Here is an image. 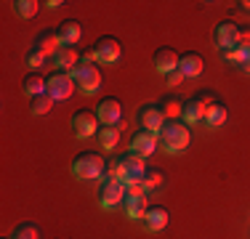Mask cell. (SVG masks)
Listing matches in <instances>:
<instances>
[{"label": "cell", "mask_w": 250, "mask_h": 239, "mask_svg": "<svg viewBox=\"0 0 250 239\" xmlns=\"http://www.w3.org/2000/svg\"><path fill=\"white\" fill-rule=\"evenodd\" d=\"M181 80H184V75H181V72H178V69H176V72H170V75H165V82H168L170 88H176V85H178V82H181Z\"/></svg>", "instance_id": "obj_32"}, {"label": "cell", "mask_w": 250, "mask_h": 239, "mask_svg": "<svg viewBox=\"0 0 250 239\" xmlns=\"http://www.w3.org/2000/svg\"><path fill=\"white\" fill-rule=\"evenodd\" d=\"M11 239H40V231L35 223H19L14 229V234H11Z\"/></svg>", "instance_id": "obj_27"}, {"label": "cell", "mask_w": 250, "mask_h": 239, "mask_svg": "<svg viewBox=\"0 0 250 239\" xmlns=\"http://www.w3.org/2000/svg\"><path fill=\"white\" fill-rule=\"evenodd\" d=\"M45 5H48V8H62L64 3H62V0H51V3H45Z\"/></svg>", "instance_id": "obj_34"}, {"label": "cell", "mask_w": 250, "mask_h": 239, "mask_svg": "<svg viewBox=\"0 0 250 239\" xmlns=\"http://www.w3.org/2000/svg\"><path fill=\"white\" fill-rule=\"evenodd\" d=\"M202 69H205V61H202V56L194 51L184 53V56L178 59V72L184 75V80H187V77H200Z\"/></svg>", "instance_id": "obj_16"}, {"label": "cell", "mask_w": 250, "mask_h": 239, "mask_svg": "<svg viewBox=\"0 0 250 239\" xmlns=\"http://www.w3.org/2000/svg\"><path fill=\"white\" fill-rule=\"evenodd\" d=\"M125 194H128V189H125V181L101 178V183H99V205L104 207V210H115L117 205H123Z\"/></svg>", "instance_id": "obj_5"}, {"label": "cell", "mask_w": 250, "mask_h": 239, "mask_svg": "<svg viewBox=\"0 0 250 239\" xmlns=\"http://www.w3.org/2000/svg\"><path fill=\"white\" fill-rule=\"evenodd\" d=\"M141 181H144V189L146 191H152V189H157L160 183L165 181V176H163V170H157V167H149V170L144 173V178H141Z\"/></svg>", "instance_id": "obj_28"}, {"label": "cell", "mask_w": 250, "mask_h": 239, "mask_svg": "<svg viewBox=\"0 0 250 239\" xmlns=\"http://www.w3.org/2000/svg\"><path fill=\"white\" fill-rule=\"evenodd\" d=\"M226 117H229V109H226L221 101H216V104L210 106V112L205 115V125L208 128H221L226 122Z\"/></svg>", "instance_id": "obj_24"}, {"label": "cell", "mask_w": 250, "mask_h": 239, "mask_svg": "<svg viewBox=\"0 0 250 239\" xmlns=\"http://www.w3.org/2000/svg\"><path fill=\"white\" fill-rule=\"evenodd\" d=\"M91 51H93V61L96 64H115V61H120V56H123L120 40L112 38V35L99 38L96 43L91 45Z\"/></svg>", "instance_id": "obj_6"}, {"label": "cell", "mask_w": 250, "mask_h": 239, "mask_svg": "<svg viewBox=\"0 0 250 239\" xmlns=\"http://www.w3.org/2000/svg\"><path fill=\"white\" fill-rule=\"evenodd\" d=\"M157 136H160V146L168 154H178L192 143V130H189V125L181 122V120H165L163 130H160Z\"/></svg>", "instance_id": "obj_1"}, {"label": "cell", "mask_w": 250, "mask_h": 239, "mask_svg": "<svg viewBox=\"0 0 250 239\" xmlns=\"http://www.w3.org/2000/svg\"><path fill=\"white\" fill-rule=\"evenodd\" d=\"M11 5H14V14L19 19H32L38 14V0H14Z\"/></svg>", "instance_id": "obj_25"}, {"label": "cell", "mask_w": 250, "mask_h": 239, "mask_svg": "<svg viewBox=\"0 0 250 239\" xmlns=\"http://www.w3.org/2000/svg\"><path fill=\"white\" fill-rule=\"evenodd\" d=\"M213 104H216V99L208 93V88H205V91H200L197 96H192V99H187V101H184V115H181L184 122H187V125L205 122V115L210 112Z\"/></svg>", "instance_id": "obj_3"}, {"label": "cell", "mask_w": 250, "mask_h": 239, "mask_svg": "<svg viewBox=\"0 0 250 239\" xmlns=\"http://www.w3.org/2000/svg\"><path fill=\"white\" fill-rule=\"evenodd\" d=\"M160 146V136L152 133V130H139V133L130 139V152L141 154V157H149V154L157 152Z\"/></svg>", "instance_id": "obj_13"}, {"label": "cell", "mask_w": 250, "mask_h": 239, "mask_svg": "<svg viewBox=\"0 0 250 239\" xmlns=\"http://www.w3.org/2000/svg\"><path fill=\"white\" fill-rule=\"evenodd\" d=\"M32 51H38V53H43L45 59H53L59 51H62V40H59V35L56 32H40L38 38H35V43H32Z\"/></svg>", "instance_id": "obj_14"}, {"label": "cell", "mask_w": 250, "mask_h": 239, "mask_svg": "<svg viewBox=\"0 0 250 239\" xmlns=\"http://www.w3.org/2000/svg\"><path fill=\"white\" fill-rule=\"evenodd\" d=\"M21 88H24V93L29 96V99L48 93V82H45V77L40 75V72H29V75L24 77V82H21Z\"/></svg>", "instance_id": "obj_21"}, {"label": "cell", "mask_w": 250, "mask_h": 239, "mask_svg": "<svg viewBox=\"0 0 250 239\" xmlns=\"http://www.w3.org/2000/svg\"><path fill=\"white\" fill-rule=\"evenodd\" d=\"M240 5H245V8L250 11V0H242V3H240Z\"/></svg>", "instance_id": "obj_35"}, {"label": "cell", "mask_w": 250, "mask_h": 239, "mask_svg": "<svg viewBox=\"0 0 250 239\" xmlns=\"http://www.w3.org/2000/svg\"><path fill=\"white\" fill-rule=\"evenodd\" d=\"M96 115L101 125H123V104L117 99H101Z\"/></svg>", "instance_id": "obj_12"}, {"label": "cell", "mask_w": 250, "mask_h": 239, "mask_svg": "<svg viewBox=\"0 0 250 239\" xmlns=\"http://www.w3.org/2000/svg\"><path fill=\"white\" fill-rule=\"evenodd\" d=\"M139 125L141 130H152V133H160L165 125V115L160 109V104H146L139 109Z\"/></svg>", "instance_id": "obj_11"}, {"label": "cell", "mask_w": 250, "mask_h": 239, "mask_svg": "<svg viewBox=\"0 0 250 239\" xmlns=\"http://www.w3.org/2000/svg\"><path fill=\"white\" fill-rule=\"evenodd\" d=\"M72 133L77 139H91L93 133H99V115L96 109H77L72 115Z\"/></svg>", "instance_id": "obj_8"}, {"label": "cell", "mask_w": 250, "mask_h": 239, "mask_svg": "<svg viewBox=\"0 0 250 239\" xmlns=\"http://www.w3.org/2000/svg\"><path fill=\"white\" fill-rule=\"evenodd\" d=\"M168 223H170V213H168V207H163V205L149 207V210H146V215H144L146 231H163Z\"/></svg>", "instance_id": "obj_17"}, {"label": "cell", "mask_w": 250, "mask_h": 239, "mask_svg": "<svg viewBox=\"0 0 250 239\" xmlns=\"http://www.w3.org/2000/svg\"><path fill=\"white\" fill-rule=\"evenodd\" d=\"M240 48H242V53H240V64L237 67L245 72V75H250V45H240Z\"/></svg>", "instance_id": "obj_31"}, {"label": "cell", "mask_w": 250, "mask_h": 239, "mask_svg": "<svg viewBox=\"0 0 250 239\" xmlns=\"http://www.w3.org/2000/svg\"><path fill=\"white\" fill-rule=\"evenodd\" d=\"M69 75H72L77 91L85 96H93L101 88V69L96 64H77L75 69H69Z\"/></svg>", "instance_id": "obj_4"}, {"label": "cell", "mask_w": 250, "mask_h": 239, "mask_svg": "<svg viewBox=\"0 0 250 239\" xmlns=\"http://www.w3.org/2000/svg\"><path fill=\"white\" fill-rule=\"evenodd\" d=\"M213 43L218 45V51L240 45V24H234V21H218L216 29H213Z\"/></svg>", "instance_id": "obj_10"}, {"label": "cell", "mask_w": 250, "mask_h": 239, "mask_svg": "<svg viewBox=\"0 0 250 239\" xmlns=\"http://www.w3.org/2000/svg\"><path fill=\"white\" fill-rule=\"evenodd\" d=\"M45 82H48V96L53 101H67V99H72V93L77 91V85H75L69 72H53V75L45 77Z\"/></svg>", "instance_id": "obj_7"}, {"label": "cell", "mask_w": 250, "mask_h": 239, "mask_svg": "<svg viewBox=\"0 0 250 239\" xmlns=\"http://www.w3.org/2000/svg\"><path fill=\"white\" fill-rule=\"evenodd\" d=\"M178 53L173 51V48H157V53H154V69L160 72V75H170V72L178 69Z\"/></svg>", "instance_id": "obj_15"}, {"label": "cell", "mask_w": 250, "mask_h": 239, "mask_svg": "<svg viewBox=\"0 0 250 239\" xmlns=\"http://www.w3.org/2000/svg\"><path fill=\"white\" fill-rule=\"evenodd\" d=\"M51 106H53V99H51L48 93L29 99V112H32V115H48V112H51Z\"/></svg>", "instance_id": "obj_26"}, {"label": "cell", "mask_w": 250, "mask_h": 239, "mask_svg": "<svg viewBox=\"0 0 250 239\" xmlns=\"http://www.w3.org/2000/svg\"><path fill=\"white\" fill-rule=\"evenodd\" d=\"M160 109H163L165 120H178L184 115V101L176 99V96H165V99L160 101Z\"/></svg>", "instance_id": "obj_23"}, {"label": "cell", "mask_w": 250, "mask_h": 239, "mask_svg": "<svg viewBox=\"0 0 250 239\" xmlns=\"http://www.w3.org/2000/svg\"><path fill=\"white\" fill-rule=\"evenodd\" d=\"M56 35H59V40H62V45H75V43H80V38H83V24L75 21V19H67V21L59 24Z\"/></svg>", "instance_id": "obj_19"}, {"label": "cell", "mask_w": 250, "mask_h": 239, "mask_svg": "<svg viewBox=\"0 0 250 239\" xmlns=\"http://www.w3.org/2000/svg\"><path fill=\"white\" fill-rule=\"evenodd\" d=\"M8 239H11V237H8Z\"/></svg>", "instance_id": "obj_36"}, {"label": "cell", "mask_w": 250, "mask_h": 239, "mask_svg": "<svg viewBox=\"0 0 250 239\" xmlns=\"http://www.w3.org/2000/svg\"><path fill=\"white\" fill-rule=\"evenodd\" d=\"M120 128L123 125H101V133H99V143L104 152H112L120 141Z\"/></svg>", "instance_id": "obj_22"}, {"label": "cell", "mask_w": 250, "mask_h": 239, "mask_svg": "<svg viewBox=\"0 0 250 239\" xmlns=\"http://www.w3.org/2000/svg\"><path fill=\"white\" fill-rule=\"evenodd\" d=\"M43 64H45V56H43V53H38V51H29V53H27V67H29V69H40Z\"/></svg>", "instance_id": "obj_30"}, {"label": "cell", "mask_w": 250, "mask_h": 239, "mask_svg": "<svg viewBox=\"0 0 250 239\" xmlns=\"http://www.w3.org/2000/svg\"><path fill=\"white\" fill-rule=\"evenodd\" d=\"M240 45H250V27H240Z\"/></svg>", "instance_id": "obj_33"}, {"label": "cell", "mask_w": 250, "mask_h": 239, "mask_svg": "<svg viewBox=\"0 0 250 239\" xmlns=\"http://www.w3.org/2000/svg\"><path fill=\"white\" fill-rule=\"evenodd\" d=\"M106 159L99 152H80L72 162V176L83 181H93V178H104Z\"/></svg>", "instance_id": "obj_2"}, {"label": "cell", "mask_w": 250, "mask_h": 239, "mask_svg": "<svg viewBox=\"0 0 250 239\" xmlns=\"http://www.w3.org/2000/svg\"><path fill=\"white\" fill-rule=\"evenodd\" d=\"M146 170H149V167H146V157H141V154L128 152V154H123V157H120V178L125 183L141 181Z\"/></svg>", "instance_id": "obj_9"}, {"label": "cell", "mask_w": 250, "mask_h": 239, "mask_svg": "<svg viewBox=\"0 0 250 239\" xmlns=\"http://www.w3.org/2000/svg\"><path fill=\"white\" fill-rule=\"evenodd\" d=\"M240 53H242V48L234 45V48H224V51H218V56H221V61H226V64H240Z\"/></svg>", "instance_id": "obj_29"}, {"label": "cell", "mask_w": 250, "mask_h": 239, "mask_svg": "<svg viewBox=\"0 0 250 239\" xmlns=\"http://www.w3.org/2000/svg\"><path fill=\"white\" fill-rule=\"evenodd\" d=\"M123 207H125V213H128V218L144 220L146 210H149V205H146V194H125Z\"/></svg>", "instance_id": "obj_18"}, {"label": "cell", "mask_w": 250, "mask_h": 239, "mask_svg": "<svg viewBox=\"0 0 250 239\" xmlns=\"http://www.w3.org/2000/svg\"><path fill=\"white\" fill-rule=\"evenodd\" d=\"M53 64H56L59 72H69V69H75L77 64H80V56H77V51L72 45H62V51L53 56Z\"/></svg>", "instance_id": "obj_20"}]
</instances>
